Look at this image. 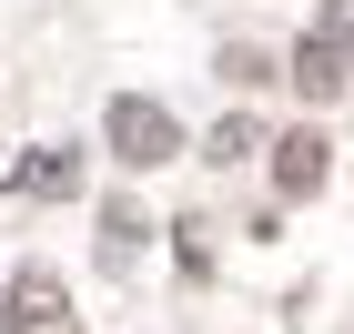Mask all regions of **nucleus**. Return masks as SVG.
I'll return each instance as SVG.
<instances>
[{
	"instance_id": "2",
	"label": "nucleus",
	"mask_w": 354,
	"mask_h": 334,
	"mask_svg": "<svg viewBox=\"0 0 354 334\" xmlns=\"http://www.w3.org/2000/svg\"><path fill=\"white\" fill-rule=\"evenodd\" d=\"M283 82L304 91V102H334V91H354V30L344 21H314L294 41V61H283Z\"/></svg>"
},
{
	"instance_id": "6",
	"label": "nucleus",
	"mask_w": 354,
	"mask_h": 334,
	"mask_svg": "<svg viewBox=\"0 0 354 334\" xmlns=\"http://www.w3.org/2000/svg\"><path fill=\"white\" fill-rule=\"evenodd\" d=\"M223 82H233V91H253V82H283V71H273L253 41H223Z\"/></svg>"
},
{
	"instance_id": "5",
	"label": "nucleus",
	"mask_w": 354,
	"mask_h": 334,
	"mask_svg": "<svg viewBox=\"0 0 354 334\" xmlns=\"http://www.w3.org/2000/svg\"><path fill=\"white\" fill-rule=\"evenodd\" d=\"M263 142H273V132H263V122H253V111H223V122H213V142H203V152H213V163L233 172V163H253Z\"/></svg>"
},
{
	"instance_id": "3",
	"label": "nucleus",
	"mask_w": 354,
	"mask_h": 334,
	"mask_svg": "<svg viewBox=\"0 0 354 334\" xmlns=\"http://www.w3.org/2000/svg\"><path fill=\"white\" fill-rule=\"evenodd\" d=\"M71 193H82V152L71 142H30L10 163V203H71Z\"/></svg>"
},
{
	"instance_id": "4",
	"label": "nucleus",
	"mask_w": 354,
	"mask_h": 334,
	"mask_svg": "<svg viewBox=\"0 0 354 334\" xmlns=\"http://www.w3.org/2000/svg\"><path fill=\"white\" fill-rule=\"evenodd\" d=\"M263 152H273V193H283V203L324 193V172H334V152H324V132H314V122H304V132H273Z\"/></svg>"
},
{
	"instance_id": "1",
	"label": "nucleus",
	"mask_w": 354,
	"mask_h": 334,
	"mask_svg": "<svg viewBox=\"0 0 354 334\" xmlns=\"http://www.w3.org/2000/svg\"><path fill=\"white\" fill-rule=\"evenodd\" d=\"M102 142H111V163H122V172H162V163H183V122H172L152 91H122V102L102 111Z\"/></svg>"
}]
</instances>
